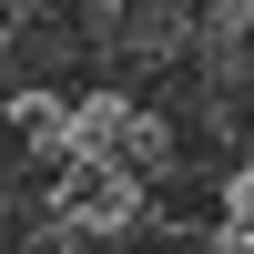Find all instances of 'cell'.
Segmentation results:
<instances>
[{"instance_id": "1", "label": "cell", "mask_w": 254, "mask_h": 254, "mask_svg": "<svg viewBox=\"0 0 254 254\" xmlns=\"http://www.w3.org/2000/svg\"><path fill=\"white\" fill-rule=\"evenodd\" d=\"M142 214V183L112 173V163H61L51 173V224L61 234H122Z\"/></svg>"}, {"instance_id": "2", "label": "cell", "mask_w": 254, "mask_h": 254, "mask_svg": "<svg viewBox=\"0 0 254 254\" xmlns=\"http://www.w3.org/2000/svg\"><path fill=\"white\" fill-rule=\"evenodd\" d=\"M224 224L254 234V163H234V183H224Z\"/></svg>"}, {"instance_id": "3", "label": "cell", "mask_w": 254, "mask_h": 254, "mask_svg": "<svg viewBox=\"0 0 254 254\" xmlns=\"http://www.w3.org/2000/svg\"><path fill=\"white\" fill-rule=\"evenodd\" d=\"M214 254H254V234H234V224H214Z\"/></svg>"}]
</instances>
